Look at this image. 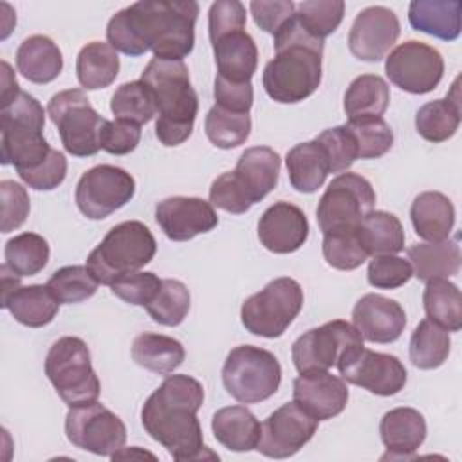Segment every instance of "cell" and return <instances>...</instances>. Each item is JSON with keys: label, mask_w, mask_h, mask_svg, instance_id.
<instances>
[{"label": "cell", "mask_w": 462, "mask_h": 462, "mask_svg": "<svg viewBox=\"0 0 462 462\" xmlns=\"http://www.w3.org/2000/svg\"><path fill=\"white\" fill-rule=\"evenodd\" d=\"M249 9L254 18V23L262 31L274 36L294 16L296 4L291 0H253L249 4Z\"/></svg>", "instance_id": "cell-55"}, {"label": "cell", "mask_w": 462, "mask_h": 462, "mask_svg": "<svg viewBox=\"0 0 462 462\" xmlns=\"http://www.w3.org/2000/svg\"><path fill=\"white\" fill-rule=\"evenodd\" d=\"M155 220L173 242H186L217 227L218 217L211 202L200 197H168L157 202Z\"/></svg>", "instance_id": "cell-20"}, {"label": "cell", "mask_w": 462, "mask_h": 462, "mask_svg": "<svg viewBox=\"0 0 462 462\" xmlns=\"http://www.w3.org/2000/svg\"><path fill=\"white\" fill-rule=\"evenodd\" d=\"M49 244L42 235L20 233L5 242V265L22 276L38 274L49 262Z\"/></svg>", "instance_id": "cell-40"}, {"label": "cell", "mask_w": 462, "mask_h": 462, "mask_svg": "<svg viewBox=\"0 0 462 462\" xmlns=\"http://www.w3.org/2000/svg\"><path fill=\"white\" fill-rule=\"evenodd\" d=\"M184 357L182 343L164 334L143 332L132 343V359L153 374H171L182 365Z\"/></svg>", "instance_id": "cell-34"}, {"label": "cell", "mask_w": 462, "mask_h": 462, "mask_svg": "<svg viewBox=\"0 0 462 462\" xmlns=\"http://www.w3.org/2000/svg\"><path fill=\"white\" fill-rule=\"evenodd\" d=\"M78 81L87 90L112 85L119 74V56L110 43L90 42L76 58Z\"/></svg>", "instance_id": "cell-35"}, {"label": "cell", "mask_w": 462, "mask_h": 462, "mask_svg": "<svg viewBox=\"0 0 462 462\" xmlns=\"http://www.w3.org/2000/svg\"><path fill=\"white\" fill-rule=\"evenodd\" d=\"M292 397L316 420H328L345 410L348 386L343 377L328 370L305 372L294 379Z\"/></svg>", "instance_id": "cell-21"}, {"label": "cell", "mask_w": 462, "mask_h": 462, "mask_svg": "<svg viewBox=\"0 0 462 462\" xmlns=\"http://www.w3.org/2000/svg\"><path fill=\"white\" fill-rule=\"evenodd\" d=\"M47 114L60 132L63 148L74 157H92L101 150V132L106 123L90 105L81 88L54 94Z\"/></svg>", "instance_id": "cell-11"}, {"label": "cell", "mask_w": 462, "mask_h": 462, "mask_svg": "<svg viewBox=\"0 0 462 462\" xmlns=\"http://www.w3.org/2000/svg\"><path fill=\"white\" fill-rule=\"evenodd\" d=\"M451 350V337L446 328L422 319L410 339V361L420 370H433L444 365Z\"/></svg>", "instance_id": "cell-39"}, {"label": "cell", "mask_w": 462, "mask_h": 462, "mask_svg": "<svg viewBox=\"0 0 462 462\" xmlns=\"http://www.w3.org/2000/svg\"><path fill=\"white\" fill-rule=\"evenodd\" d=\"M18 72L36 85L54 81L63 70V56L60 47L43 34L25 38L16 51Z\"/></svg>", "instance_id": "cell-30"}, {"label": "cell", "mask_w": 462, "mask_h": 462, "mask_svg": "<svg viewBox=\"0 0 462 462\" xmlns=\"http://www.w3.org/2000/svg\"><path fill=\"white\" fill-rule=\"evenodd\" d=\"M323 40L310 36L296 14L274 34V58L265 65L262 83L276 103H300L321 83Z\"/></svg>", "instance_id": "cell-3"}, {"label": "cell", "mask_w": 462, "mask_h": 462, "mask_svg": "<svg viewBox=\"0 0 462 462\" xmlns=\"http://www.w3.org/2000/svg\"><path fill=\"white\" fill-rule=\"evenodd\" d=\"M336 366L346 383L381 397L399 393L408 379V372L399 357L365 348V345L348 348Z\"/></svg>", "instance_id": "cell-15"}, {"label": "cell", "mask_w": 462, "mask_h": 462, "mask_svg": "<svg viewBox=\"0 0 462 462\" xmlns=\"http://www.w3.org/2000/svg\"><path fill=\"white\" fill-rule=\"evenodd\" d=\"M298 23L314 38L325 40L332 34L345 16L343 0H309L296 5Z\"/></svg>", "instance_id": "cell-46"}, {"label": "cell", "mask_w": 462, "mask_h": 462, "mask_svg": "<svg viewBox=\"0 0 462 462\" xmlns=\"http://www.w3.org/2000/svg\"><path fill=\"white\" fill-rule=\"evenodd\" d=\"M462 4L458 0H413L408 5L410 25L444 42L460 36Z\"/></svg>", "instance_id": "cell-26"}, {"label": "cell", "mask_w": 462, "mask_h": 462, "mask_svg": "<svg viewBox=\"0 0 462 462\" xmlns=\"http://www.w3.org/2000/svg\"><path fill=\"white\" fill-rule=\"evenodd\" d=\"M189 291L180 280L166 278L155 298L146 305L150 318L164 327H177L189 312Z\"/></svg>", "instance_id": "cell-43"}, {"label": "cell", "mask_w": 462, "mask_h": 462, "mask_svg": "<svg viewBox=\"0 0 462 462\" xmlns=\"http://www.w3.org/2000/svg\"><path fill=\"white\" fill-rule=\"evenodd\" d=\"M161 283L162 280H159L155 273L135 271L117 278L110 285V291L114 296H117L125 303L146 307L155 298L157 291L161 289Z\"/></svg>", "instance_id": "cell-48"}, {"label": "cell", "mask_w": 462, "mask_h": 462, "mask_svg": "<svg viewBox=\"0 0 462 462\" xmlns=\"http://www.w3.org/2000/svg\"><path fill=\"white\" fill-rule=\"evenodd\" d=\"M213 97H215V105L224 110L249 114L253 106V85L251 81L235 83L217 76L215 87H213Z\"/></svg>", "instance_id": "cell-56"}, {"label": "cell", "mask_w": 462, "mask_h": 462, "mask_svg": "<svg viewBox=\"0 0 462 462\" xmlns=\"http://www.w3.org/2000/svg\"><path fill=\"white\" fill-rule=\"evenodd\" d=\"M45 375L69 408L90 404L99 397L101 384L81 337L63 336L52 343L45 357Z\"/></svg>", "instance_id": "cell-8"}, {"label": "cell", "mask_w": 462, "mask_h": 462, "mask_svg": "<svg viewBox=\"0 0 462 462\" xmlns=\"http://www.w3.org/2000/svg\"><path fill=\"white\" fill-rule=\"evenodd\" d=\"M462 119L458 78L453 81L451 90L442 99L430 101L417 110L415 128L419 135L430 143H444L451 139Z\"/></svg>", "instance_id": "cell-28"}, {"label": "cell", "mask_w": 462, "mask_h": 462, "mask_svg": "<svg viewBox=\"0 0 462 462\" xmlns=\"http://www.w3.org/2000/svg\"><path fill=\"white\" fill-rule=\"evenodd\" d=\"M422 303L428 319L440 325L448 332L462 328V296L460 289L446 278L426 282Z\"/></svg>", "instance_id": "cell-38"}, {"label": "cell", "mask_w": 462, "mask_h": 462, "mask_svg": "<svg viewBox=\"0 0 462 462\" xmlns=\"http://www.w3.org/2000/svg\"><path fill=\"white\" fill-rule=\"evenodd\" d=\"M410 218L420 238L440 242L451 235L455 226V206L440 191H422L411 202Z\"/></svg>", "instance_id": "cell-27"}, {"label": "cell", "mask_w": 462, "mask_h": 462, "mask_svg": "<svg viewBox=\"0 0 462 462\" xmlns=\"http://www.w3.org/2000/svg\"><path fill=\"white\" fill-rule=\"evenodd\" d=\"M408 262L413 276L420 282L449 278L460 271V245L457 240H440L428 244H413L408 247Z\"/></svg>", "instance_id": "cell-33"}, {"label": "cell", "mask_w": 462, "mask_h": 462, "mask_svg": "<svg viewBox=\"0 0 462 462\" xmlns=\"http://www.w3.org/2000/svg\"><path fill=\"white\" fill-rule=\"evenodd\" d=\"M60 303H79L92 298L99 282L87 265H65L52 273L45 283Z\"/></svg>", "instance_id": "cell-44"}, {"label": "cell", "mask_w": 462, "mask_h": 462, "mask_svg": "<svg viewBox=\"0 0 462 462\" xmlns=\"http://www.w3.org/2000/svg\"><path fill=\"white\" fill-rule=\"evenodd\" d=\"M291 186L300 193H314L330 173L323 146L312 139L292 146L285 157Z\"/></svg>", "instance_id": "cell-32"}, {"label": "cell", "mask_w": 462, "mask_h": 462, "mask_svg": "<svg viewBox=\"0 0 462 462\" xmlns=\"http://www.w3.org/2000/svg\"><path fill=\"white\" fill-rule=\"evenodd\" d=\"M301 307V285L294 278L280 276L242 303L240 319L247 332L274 339L289 328Z\"/></svg>", "instance_id": "cell-10"}, {"label": "cell", "mask_w": 462, "mask_h": 462, "mask_svg": "<svg viewBox=\"0 0 462 462\" xmlns=\"http://www.w3.org/2000/svg\"><path fill=\"white\" fill-rule=\"evenodd\" d=\"M307 217L298 206L291 202H274L258 220V240L271 253H294L307 242Z\"/></svg>", "instance_id": "cell-22"}, {"label": "cell", "mask_w": 462, "mask_h": 462, "mask_svg": "<svg viewBox=\"0 0 462 462\" xmlns=\"http://www.w3.org/2000/svg\"><path fill=\"white\" fill-rule=\"evenodd\" d=\"M357 233L368 256L395 254L404 249V229L393 213L372 209L361 220Z\"/></svg>", "instance_id": "cell-37"}, {"label": "cell", "mask_w": 462, "mask_h": 462, "mask_svg": "<svg viewBox=\"0 0 462 462\" xmlns=\"http://www.w3.org/2000/svg\"><path fill=\"white\" fill-rule=\"evenodd\" d=\"M157 242L152 231L139 220L114 226L87 258V267L101 285H112L117 278L135 273L155 256Z\"/></svg>", "instance_id": "cell-7"}, {"label": "cell", "mask_w": 462, "mask_h": 462, "mask_svg": "<svg viewBox=\"0 0 462 462\" xmlns=\"http://www.w3.org/2000/svg\"><path fill=\"white\" fill-rule=\"evenodd\" d=\"M110 110L116 119L128 121L139 126L150 123L153 116H157L153 96L141 79L117 87L112 94Z\"/></svg>", "instance_id": "cell-41"}, {"label": "cell", "mask_w": 462, "mask_h": 462, "mask_svg": "<svg viewBox=\"0 0 462 462\" xmlns=\"http://www.w3.org/2000/svg\"><path fill=\"white\" fill-rule=\"evenodd\" d=\"M318 422L296 401L285 402L263 420L256 449L269 458H289L314 437Z\"/></svg>", "instance_id": "cell-18"}, {"label": "cell", "mask_w": 462, "mask_h": 462, "mask_svg": "<svg viewBox=\"0 0 462 462\" xmlns=\"http://www.w3.org/2000/svg\"><path fill=\"white\" fill-rule=\"evenodd\" d=\"M204 402V386L191 375H168L141 408L144 431L179 462L217 458L204 446L197 411Z\"/></svg>", "instance_id": "cell-2"}, {"label": "cell", "mask_w": 462, "mask_h": 462, "mask_svg": "<svg viewBox=\"0 0 462 462\" xmlns=\"http://www.w3.org/2000/svg\"><path fill=\"white\" fill-rule=\"evenodd\" d=\"M375 191L357 173H339L332 179L316 208V220L323 235L359 227L361 220L374 209Z\"/></svg>", "instance_id": "cell-12"}, {"label": "cell", "mask_w": 462, "mask_h": 462, "mask_svg": "<svg viewBox=\"0 0 462 462\" xmlns=\"http://www.w3.org/2000/svg\"><path fill=\"white\" fill-rule=\"evenodd\" d=\"M20 87L16 81V76L13 74L11 67L7 61H2V96H0V108L9 105L18 94H20Z\"/></svg>", "instance_id": "cell-57"}, {"label": "cell", "mask_w": 462, "mask_h": 462, "mask_svg": "<svg viewBox=\"0 0 462 462\" xmlns=\"http://www.w3.org/2000/svg\"><path fill=\"white\" fill-rule=\"evenodd\" d=\"M245 7L238 0H217L208 14L217 76L235 83L251 81L258 65V49L245 31Z\"/></svg>", "instance_id": "cell-5"}, {"label": "cell", "mask_w": 462, "mask_h": 462, "mask_svg": "<svg viewBox=\"0 0 462 462\" xmlns=\"http://www.w3.org/2000/svg\"><path fill=\"white\" fill-rule=\"evenodd\" d=\"M209 202L211 206H217L233 215H242L253 206V202L236 182L233 171H224L211 182Z\"/></svg>", "instance_id": "cell-52"}, {"label": "cell", "mask_w": 462, "mask_h": 462, "mask_svg": "<svg viewBox=\"0 0 462 462\" xmlns=\"http://www.w3.org/2000/svg\"><path fill=\"white\" fill-rule=\"evenodd\" d=\"M356 345H363L357 328L345 319H334L301 334L292 343V361L300 374L328 370Z\"/></svg>", "instance_id": "cell-17"}, {"label": "cell", "mask_w": 462, "mask_h": 462, "mask_svg": "<svg viewBox=\"0 0 462 462\" xmlns=\"http://www.w3.org/2000/svg\"><path fill=\"white\" fill-rule=\"evenodd\" d=\"M67 177V159L60 150H51L49 157L31 171L20 173V179L32 189L51 191Z\"/></svg>", "instance_id": "cell-53"}, {"label": "cell", "mask_w": 462, "mask_h": 462, "mask_svg": "<svg viewBox=\"0 0 462 462\" xmlns=\"http://www.w3.org/2000/svg\"><path fill=\"white\" fill-rule=\"evenodd\" d=\"M413 276L411 263L395 254L374 256L368 263V283L375 289H399Z\"/></svg>", "instance_id": "cell-50"}, {"label": "cell", "mask_w": 462, "mask_h": 462, "mask_svg": "<svg viewBox=\"0 0 462 462\" xmlns=\"http://www.w3.org/2000/svg\"><path fill=\"white\" fill-rule=\"evenodd\" d=\"M65 433L72 446L99 457H112L126 442L125 422L97 401L72 406L65 417Z\"/></svg>", "instance_id": "cell-13"}, {"label": "cell", "mask_w": 462, "mask_h": 462, "mask_svg": "<svg viewBox=\"0 0 462 462\" xmlns=\"http://www.w3.org/2000/svg\"><path fill=\"white\" fill-rule=\"evenodd\" d=\"M321 251L325 262L339 271H354L368 260L357 227L323 235Z\"/></svg>", "instance_id": "cell-47"}, {"label": "cell", "mask_w": 462, "mask_h": 462, "mask_svg": "<svg viewBox=\"0 0 462 462\" xmlns=\"http://www.w3.org/2000/svg\"><path fill=\"white\" fill-rule=\"evenodd\" d=\"M282 381L276 356L254 345L235 346L222 366L226 392L242 404H254L273 397Z\"/></svg>", "instance_id": "cell-9"}, {"label": "cell", "mask_w": 462, "mask_h": 462, "mask_svg": "<svg viewBox=\"0 0 462 462\" xmlns=\"http://www.w3.org/2000/svg\"><path fill=\"white\" fill-rule=\"evenodd\" d=\"M135 193L134 177L112 164H99L87 170L76 184V206L90 220H103Z\"/></svg>", "instance_id": "cell-14"}, {"label": "cell", "mask_w": 462, "mask_h": 462, "mask_svg": "<svg viewBox=\"0 0 462 462\" xmlns=\"http://www.w3.org/2000/svg\"><path fill=\"white\" fill-rule=\"evenodd\" d=\"M199 4L143 0L117 11L106 25L108 43L126 54L148 51L159 60H184L195 45Z\"/></svg>", "instance_id": "cell-1"}, {"label": "cell", "mask_w": 462, "mask_h": 462, "mask_svg": "<svg viewBox=\"0 0 462 462\" xmlns=\"http://www.w3.org/2000/svg\"><path fill=\"white\" fill-rule=\"evenodd\" d=\"M204 130L217 148L231 150L247 141L251 134V117L249 114L229 112L215 105L206 116Z\"/></svg>", "instance_id": "cell-42"}, {"label": "cell", "mask_w": 462, "mask_h": 462, "mask_svg": "<svg viewBox=\"0 0 462 462\" xmlns=\"http://www.w3.org/2000/svg\"><path fill=\"white\" fill-rule=\"evenodd\" d=\"M390 103L388 83L375 74L357 76L346 88L343 108L348 119L381 117Z\"/></svg>", "instance_id": "cell-36"}, {"label": "cell", "mask_w": 462, "mask_h": 462, "mask_svg": "<svg viewBox=\"0 0 462 462\" xmlns=\"http://www.w3.org/2000/svg\"><path fill=\"white\" fill-rule=\"evenodd\" d=\"M316 141L323 146V150L327 153V159L330 164V173L346 171L357 159L354 137L350 135V132L345 125L323 130L316 137Z\"/></svg>", "instance_id": "cell-49"}, {"label": "cell", "mask_w": 462, "mask_h": 462, "mask_svg": "<svg viewBox=\"0 0 462 462\" xmlns=\"http://www.w3.org/2000/svg\"><path fill=\"white\" fill-rule=\"evenodd\" d=\"M141 81L150 88L155 108V135L164 146H179L193 132L199 97L189 81V70L180 60L152 58L141 72Z\"/></svg>", "instance_id": "cell-4"}, {"label": "cell", "mask_w": 462, "mask_h": 462, "mask_svg": "<svg viewBox=\"0 0 462 462\" xmlns=\"http://www.w3.org/2000/svg\"><path fill=\"white\" fill-rule=\"evenodd\" d=\"M43 106L27 92H20L9 105L0 108V161L13 164L16 173H25L40 166L51 153L43 137Z\"/></svg>", "instance_id": "cell-6"}, {"label": "cell", "mask_w": 462, "mask_h": 462, "mask_svg": "<svg viewBox=\"0 0 462 462\" xmlns=\"http://www.w3.org/2000/svg\"><path fill=\"white\" fill-rule=\"evenodd\" d=\"M384 70L390 81L401 90L428 94L439 87L444 76V60L435 47L408 40L388 54Z\"/></svg>", "instance_id": "cell-16"}, {"label": "cell", "mask_w": 462, "mask_h": 462, "mask_svg": "<svg viewBox=\"0 0 462 462\" xmlns=\"http://www.w3.org/2000/svg\"><path fill=\"white\" fill-rule=\"evenodd\" d=\"M379 433L386 448L383 458H408L426 439V420L415 408H393L383 415Z\"/></svg>", "instance_id": "cell-24"}, {"label": "cell", "mask_w": 462, "mask_h": 462, "mask_svg": "<svg viewBox=\"0 0 462 462\" xmlns=\"http://www.w3.org/2000/svg\"><path fill=\"white\" fill-rule=\"evenodd\" d=\"M352 319L361 337L370 343H393L406 327V312L401 303L375 292L357 300Z\"/></svg>", "instance_id": "cell-23"}, {"label": "cell", "mask_w": 462, "mask_h": 462, "mask_svg": "<svg viewBox=\"0 0 462 462\" xmlns=\"http://www.w3.org/2000/svg\"><path fill=\"white\" fill-rule=\"evenodd\" d=\"M0 200H2V233L18 229L29 217L31 202L25 188L14 180L0 182Z\"/></svg>", "instance_id": "cell-51"}, {"label": "cell", "mask_w": 462, "mask_h": 462, "mask_svg": "<svg viewBox=\"0 0 462 462\" xmlns=\"http://www.w3.org/2000/svg\"><path fill=\"white\" fill-rule=\"evenodd\" d=\"M141 126L128 121H106L101 132V150L112 155H126L137 148Z\"/></svg>", "instance_id": "cell-54"}, {"label": "cell", "mask_w": 462, "mask_h": 462, "mask_svg": "<svg viewBox=\"0 0 462 462\" xmlns=\"http://www.w3.org/2000/svg\"><path fill=\"white\" fill-rule=\"evenodd\" d=\"M401 34L397 14L383 5L363 9L348 32L350 52L363 61H381Z\"/></svg>", "instance_id": "cell-19"}, {"label": "cell", "mask_w": 462, "mask_h": 462, "mask_svg": "<svg viewBox=\"0 0 462 462\" xmlns=\"http://www.w3.org/2000/svg\"><path fill=\"white\" fill-rule=\"evenodd\" d=\"M4 309L11 312V316L31 328H40L49 325L56 314L60 301L52 296L47 285H18L9 294L2 296Z\"/></svg>", "instance_id": "cell-29"}, {"label": "cell", "mask_w": 462, "mask_h": 462, "mask_svg": "<svg viewBox=\"0 0 462 462\" xmlns=\"http://www.w3.org/2000/svg\"><path fill=\"white\" fill-rule=\"evenodd\" d=\"M345 126L354 137L357 159H377L393 144V132L383 117L348 119Z\"/></svg>", "instance_id": "cell-45"}, {"label": "cell", "mask_w": 462, "mask_h": 462, "mask_svg": "<svg viewBox=\"0 0 462 462\" xmlns=\"http://www.w3.org/2000/svg\"><path fill=\"white\" fill-rule=\"evenodd\" d=\"M211 430L224 448L244 453L256 449L262 424L245 406H226L213 413Z\"/></svg>", "instance_id": "cell-31"}, {"label": "cell", "mask_w": 462, "mask_h": 462, "mask_svg": "<svg viewBox=\"0 0 462 462\" xmlns=\"http://www.w3.org/2000/svg\"><path fill=\"white\" fill-rule=\"evenodd\" d=\"M233 175L247 199L256 204L278 184L280 155L269 146L247 148L236 162Z\"/></svg>", "instance_id": "cell-25"}]
</instances>
